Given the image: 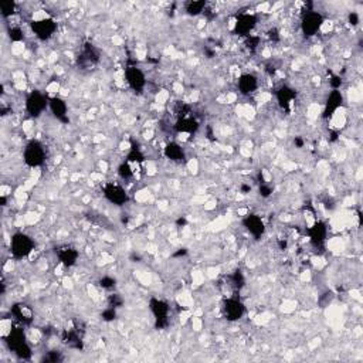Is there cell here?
Wrapping results in <instances>:
<instances>
[{"mask_svg":"<svg viewBox=\"0 0 363 363\" xmlns=\"http://www.w3.org/2000/svg\"><path fill=\"white\" fill-rule=\"evenodd\" d=\"M60 261H61V264H64V265H73V264H75V261H77V258H78V253L74 250V248H64L61 253H60Z\"/></svg>","mask_w":363,"mask_h":363,"instance_id":"5bb4252c","label":"cell"},{"mask_svg":"<svg viewBox=\"0 0 363 363\" xmlns=\"http://www.w3.org/2000/svg\"><path fill=\"white\" fill-rule=\"evenodd\" d=\"M238 89L244 95H250L256 93L258 88V78L254 74H243L238 78Z\"/></svg>","mask_w":363,"mask_h":363,"instance_id":"9c48e42d","label":"cell"},{"mask_svg":"<svg viewBox=\"0 0 363 363\" xmlns=\"http://www.w3.org/2000/svg\"><path fill=\"white\" fill-rule=\"evenodd\" d=\"M125 78L126 82L129 84V87L133 89H142L146 84L145 80V74L138 69V67H128L125 70Z\"/></svg>","mask_w":363,"mask_h":363,"instance_id":"52a82bcc","label":"cell"},{"mask_svg":"<svg viewBox=\"0 0 363 363\" xmlns=\"http://www.w3.org/2000/svg\"><path fill=\"white\" fill-rule=\"evenodd\" d=\"M56 30V21L51 17L47 20H41V21H34L33 23V32L36 34V37H38L40 40H49V38L54 36Z\"/></svg>","mask_w":363,"mask_h":363,"instance_id":"5b68a950","label":"cell"},{"mask_svg":"<svg viewBox=\"0 0 363 363\" xmlns=\"http://www.w3.org/2000/svg\"><path fill=\"white\" fill-rule=\"evenodd\" d=\"M10 250L16 258H23L32 254L34 250V243L29 236H26L23 233H16L10 241Z\"/></svg>","mask_w":363,"mask_h":363,"instance_id":"6da1fadb","label":"cell"},{"mask_svg":"<svg viewBox=\"0 0 363 363\" xmlns=\"http://www.w3.org/2000/svg\"><path fill=\"white\" fill-rule=\"evenodd\" d=\"M244 223L251 234H254V236H261V234L264 233V223L263 220L260 219V217L248 216V217L245 219Z\"/></svg>","mask_w":363,"mask_h":363,"instance_id":"8fae6325","label":"cell"},{"mask_svg":"<svg viewBox=\"0 0 363 363\" xmlns=\"http://www.w3.org/2000/svg\"><path fill=\"white\" fill-rule=\"evenodd\" d=\"M14 10H16V5H14V3L2 5V14H3V17H10V16H13Z\"/></svg>","mask_w":363,"mask_h":363,"instance_id":"e0dca14e","label":"cell"},{"mask_svg":"<svg viewBox=\"0 0 363 363\" xmlns=\"http://www.w3.org/2000/svg\"><path fill=\"white\" fill-rule=\"evenodd\" d=\"M203 7H206V5L203 2H193V3H189L188 6V13L189 14H199L200 12H203Z\"/></svg>","mask_w":363,"mask_h":363,"instance_id":"2e32d148","label":"cell"},{"mask_svg":"<svg viewBox=\"0 0 363 363\" xmlns=\"http://www.w3.org/2000/svg\"><path fill=\"white\" fill-rule=\"evenodd\" d=\"M224 313L227 316V320L230 321H237L240 320L245 312L244 305L240 302L238 300H227L224 304Z\"/></svg>","mask_w":363,"mask_h":363,"instance_id":"ba28073f","label":"cell"},{"mask_svg":"<svg viewBox=\"0 0 363 363\" xmlns=\"http://www.w3.org/2000/svg\"><path fill=\"white\" fill-rule=\"evenodd\" d=\"M14 315H16L19 320L23 321V322H30V321H32V311L29 309V307H26V305H17V307H14Z\"/></svg>","mask_w":363,"mask_h":363,"instance_id":"9a60e30c","label":"cell"},{"mask_svg":"<svg viewBox=\"0 0 363 363\" xmlns=\"http://www.w3.org/2000/svg\"><path fill=\"white\" fill-rule=\"evenodd\" d=\"M256 25L257 17L254 14H250V13H244V14L238 16L237 19L234 20V29L241 36H245V34L251 33V30L256 27Z\"/></svg>","mask_w":363,"mask_h":363,"instance_id":"8992f818","label":"cell"},{"mask_svg":"<svg viewBox=\"0 0 363 363\" xmlns=\"http://www.w3.org/2000/svg\"><path fill=\"white\" fill-rule=\"evenodd\" d=\"M105 194L109 200L115 203V205H122L126 201V193L124 189H121L119 186H109L105 190Z\"/></svg>","mask_w":363,"mask_h":363,"instance_id":"30bf717a","label":"cell"},{"mask_svg":"<svg viewBox=\"0 0 363 363\" xmlns=\"http://www.w3.org/2000/svg\"><path fill=\"white\" fill-rule=\"evenodd\" d=\"M165 155L169 157L170 161H175V162H180L183 161V149H182L179 145L176 144H169L165 148Z\"/></svg>","mask_w":363,"mask_h":363,"instance_id":"4fadbf2b","label":"cell"},{"mask_svg":"<svg viewBox=\"0 0 363 363\" xmlns=\"http://www.w3.org/2000/svg\"><path fill=\"white\" fill-rule=\"evenodd\" d=\"M47 105H49L47 98L43 94L37 93V91L32 93V94L29 95V98L26 100V109H27V112L30 114L33 118L40 117L44 112V109L47 108Z\"/></svg>","mask_w":363,"mask_h":363,"instance_id":"277c9868","label":"cell"},{"mask_svg":"<svg viewBox=\"0 0 363 363\" xmlns=\"http://www.w3.org/2000/svg\"><path fill=\"white\" fill-rule=\"evenodd\" d=\"M324 21L325 20L318 12H307L301 20V29L305 36L311 37V36H315L316 33H320Z\"/></svg>","mask_w":363,"mask_h":363,"instance_id":"3957f363","label":"cell"},{"mask_svg":"<svg viewBox=\"0 0 363 363\" xmlns=\"http://www.w3.org/2000/svg\"><path fill=\"white\" fill-rule=\"evenodd\" d=\"M46 161V149L38 141H32L25 149V162L30 168H37Z\"/></svg>","mask_w":363,"mask_h":363,"instance_id":"7a4b0ae2","label":"cell"},{"mask_svg":"<svg viewBox=\"0 0 363 363\" xmlns=\"http://www.w3.org/2000/svg\"><path fill=\"white\" fill-rule=\"evenodd\" d=\"M133 156L135 157H141V155H139V152H133ZM141 162V159H129V162Z\"/></svg>","mask_w":363,"mask_h":363,"instance_id":"ac0fdd59","label":"cell"},{"mask_svg":"<svg viewBox=\"0 0 363 363\" xmlns=\"http://www.w3.org/2000/svg\"><path fill=\"white\" fill-rule=\"evenodd\" d=\"M49 105H50L51 112L54 114L57 118L61 119L67 115V104H65L64 100H61V98L54 97V98L49 102Z\"/></svg>","mask_w":363,"mask_h":363,"instance_id":"7c38bea8","label":"cell"}]
</instances>
